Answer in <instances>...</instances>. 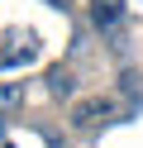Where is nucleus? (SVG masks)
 Returning <instances> with one entry per match:
<instances>
[{"mask_svg": "<svg viewBox=\"0 0 143 148\" xmlns=\"http://www.w3.org/2000/svg\"><path fill=\"white\" fill-rule=\"evenodd\" d=\"M24 100V86H14V81H0V110L5 105H19Z\"/></svg>", "mask_w": 143, "mask_h": 148, "instance_id": "3", "label": "nucleus"}, {"mask_svg": "<svg viewBox=\"0 0 143 148\" xmlns=\"http://www.w3.org/2000/svg\"><path fill=\"white\" fill-rule=\"evenodd\" d=\"M48 91H53V96H72V77H67V72L57 67L53 77H48Z\"/></svg>", "mask_w": 143, "mask_h": 148, "instance_id": "4", "label": "nucleus"}, {"mask_svg": "<svg viewBox=\"0 0 143 148\" xmlns=\"http://www.w3.org/2000/svg\"><path fill=\"white\" fill-rule=\"evenodd\" d=\"M91 19H95V24H114V19H119V5H114V0H95Z\"/></svg>", "mask_w": 143, "mask_h": 148, "instance_id": "2", "label": "nucleus"}, {"mask_svg": "<svg viewBox=\"0 0 143 148\" xmlns=\"http://www.w3.org/2000/svg\"><path fill=\"white\" fill-rule=\"evenodd\" d=\"M105 110H110V105H105V100H81V105L72 110V119H76V124H95V119H100Z\"/></svg>", "mask_w": 143, "mask_h": 148, "instance_id": "1", "label": "nucleus"}, {"mask_svg": "<svg viewBox=\"0 0 143 148\" xmlns=\"http://www.w3.org/2000/svg\"><path fill=\"white\" fill-rule=\"evenodd\" d=\"M0 134H5V119H0Z\"/></svg>", "mask_w": 143, "mask_h": 148, "instance_id": "5", "label": "nucleus"}]
</instances>
